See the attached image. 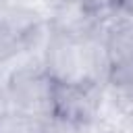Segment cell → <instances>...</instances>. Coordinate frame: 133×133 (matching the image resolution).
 Segmentation results:
<instances>
[{"mask_svg": "<svg viewBox=\"0 0 133 133\" xmlns=\"http://www.w3.org/2000/svg\"><path fill=\"white\" fill-rule=\"evenodd\" d=\"M12 64V77L8 83V98L15 110L44 118L52 114V87L54 79L46 73L39 56L21 52Z\"/></svg>", "mask_w": 133, "mask_h": 133, "instance_id": "1", "label": "cell"}, {"mask_svg": "<svg viewBox=\"0 0 133 133\" xmlns=\"http://www.w3.org/2000/svg\"><path fill=\"white\" fill-rule=\"evenodd\" d=\"M102 87L87 81H54L52 87V114L62 116L79 127L98 123Z\"/></svg>", "mask_w": 133, "mask_h": 133, "instance_id": "2", "label": "cell"}, {"mask_svg": "<svg viewBox=\"0 0 133 133\" xmlns=\"http://www.w3.org/2000/svg\"><path fill=\"white\" fill-rule=\"evenodd\" d=\"M44 69L54 81H83L79 42L75 37L52 31L50 42L44 50Z\"/></svg>", "mask_w": 133, "mask_h": 133, "instance_id": "3", "label": "cell"}, {"mask_svg": "<svg viewBox=\"0 0 133 133\" xmlns=\"http://www.w3.org/2000/svg\"><path fill=\"white\" fill-rule=\"evenodd\" d=\"M77 42H79V60H81L83 81L104 87L108 83L112 60H110L102 29H96L94 33H87Z\"/></svg>", "mask_w": 133, "mask_h": 133, "instance_id": "4", "label": "cell"}, {"mask_svg": "<svg viewBox=\"0 0 133 133\" xmlns=\"http://www.w3.org/2000/svg\"><path fill=\"white\" fill-rule=\"evenodd\" d=\"M46 19L52 25V31L81 39L87 33H94L98 29V23L89 17L81 0H60L54 6L48 8Z\"/></svg>", "mask_w": 133, "mask_h": 133, "instance_id": "5", "label": "cell"}, {"mask_svg": "<svg viewBox=\"0 0 133 133\" xmlns=\"http://www.w3.org/2000/svg\"><path fill=\"white\" fill-rule=\"evenodd\" d=\"M37 116H31L21 110H10L0 118V133H37L39 131Z\"/></svg>", "mask_w": 133, "mask_h": 133, "instance_id": "6", "label": "cell"}, {"mask_svg": "<svg viewBox=\"0 0 133 133\" xmlns=\"http://www.w3.org/2000/svg\"><path fill=\"white\" fill-rule=\"evenodd\" d=\"M108 85L114 87H133V56L118 58L110 64Z\"/></svg>", "mask_w": 133, "mask_h": 133, "instance_id": "7", "label": "cell"}, {"mask_svg": "<svg viewBox=\"0 0 133 133\" xmlns=\"http://www.w3.org/2000/svg\"><path fill=\"white\" fill-rule=\"evenodd\" d=\"M37 133H81V127L77 123H71L62 116L48 114L39 121V131Z\"/></svg>", "mask_w": 133, "mask_h": 133, "instance_id": "8", "label": "cell"}, {"mask_svg": "<svg viewBox=\"0 0 133 133\" xmlns=\"http://www.w3.org/2000/svg\"><path fill=\"white\" fill-rule=\"evenodd\" d=\"M21 52H23V48H21V37H15V35H10V33H2V31H0V64L15 60Z\"/></svg>", "mask_w": 133, "mask_h": 133, "instance_id": "9", "label": "cell"}, {"mask_svg": "<svg viewBox=\"0 0 133 133\" xmlns=\"http://www.w3.org/2000/svg\"><path fill=\"white\" fill-rule=\"evenodd\" d=\"M114 133H133V110L123 114V118L114 127Z\"/></svg>", "mask_w": 133, "mask_h": 133, "instance_id": "10", "label": "cell"}, {"mask_svg": "<svg viewBox=\"0 0 133 133\" xmlns=\"http://www.w3.org/2000/svg\"><path fill=\"white\" fill-rule=\"evenodd\" d=\"M10 77H12V64L10 62L0 64V89H8Z\"/></svg>", "mask_w": 133, "mask_h": 133, "instance_id": "11", "label": "cell"}, {"mask_svg": "<svg viewBox=\"0 0 133 133\" xmlns=\"http://www.w3.org/2000/svg\"><path fill=\"white\" fill-rule=\"evenodd\" d=\"M10 110H15V108H12V102L8 98V91L6 89H0V118L4 114H8Z\"/></svg>", "mask_w": 133, "mask_h": 133, "instance_id": "12", "label": "cell"}]
</instances>
